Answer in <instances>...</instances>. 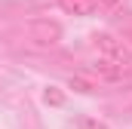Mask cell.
Instances as JSON below:
<instances>
[{"label": "cell", "mask_w": 132, "mask_h": 129, "mask_svg": "<svg viewBox=\"0 0 132 129\" xmlns=\"http://www.w3.org/2000/svg\"><path fill=\"white\" fill-rule=\"evenodd\" d=\"M92 46L98 49L104 59H111V62L123 64V68H129L132 71V49L123 43V40H117V37H111V34H92Z\"/></svg>", "instance_id": "obj_1"}, {"label": "cell", "mask_w": 132, "mask_h": 129, "mask_svg": "<svg viewBox=\"0 0 132 129\" xmlns=\"http://www.w3.org/2000/svg\"><path fill=\"white\" fill-rule=\"evenodd\" d=\"M28 34H31L34 43H40V46H55L59 37H62V28L55 22H34L28 28Z\"/></svg>", "instance_id": "obj_2"}, {"label": "cell", "mask_w": 132, "mask_h": 129, "mask_svg": "<svg viewBox=\"0 0 132 129\" xmlns=\"http://www.w3.org/2000/svg\"><path fill=\"white\" fill-rule=\"evenodd\" d=\"M89 74H95V77H101V80H123L126 74H129V68H123V64L111 62V59H95V62L89 64Z\"/></svg>", "instance_id": "obj_3"}, {"label": "cell", "mask_w": 132, "mask_h": 129, "mask_svg": "<svg viewBox=\"0 0 132 129\" xmlns=\"http://www.w3.org/2000/svg\"><path fill=\"white\" fill-rule=\"evenodd\" d=\"M59 6L65 9L68 15H92L98 9L95 0H59Z\"/></svg>", "instance_id": "obj_4"}, {"label": "cell", "mask_w": 132, "mask_h": 129, "mask_svg": "<svg viewBox=\"0 0 132 129\" xmlns=\"http://www.w3.org/2000/svg\"><path fill=\"white\" fill-rule=\"evenodd\" d=\"M68 86H71V89H77V92H83V95L95 92V86H92L89 80H83V77H71V80H68Z\"/></svg>", "instance_id": "obj_5"}, {"label": "cell", "mask_w": 132, "mask_h": 129, "mask_svg": "<svg viewBox=\"0 0 132 129\" xmlns=\"http://www.w3.org/2000/svg\"><path fill=\"white\" fill-rule=\"evenodd\" d=\"M77 129H108V123H101L95 117H77Z\"/></svg>", "instance_id": "obj_6"}, {"label": "cell", "mask_w": 132, "mask_h": 129, "mask_svg": "<svg viewBox=\"0 0 132 129\" xmlns=\"http://www.w3.org/2000/svg\"><path fill=\"white\" fill-rule=\"evenodd\" d=\"M46 101H49V104H62L65 98H62V92H46Z\"/></svg>", "instance_id": "obj_7"}, {"label": "cell", "mask_w": 132, "mask_h": 129, "mask_svg": "<svg viewBox=\"0 0 132 129\" xmlns=\"http://www.w3.org/2000/svg\"><path fill=\"white\" fill-rule=\"evenodd\" d=\"M98 6H117V0H95Z\"/></svg>", "instance_id": "obj_8"}]
</instances>
